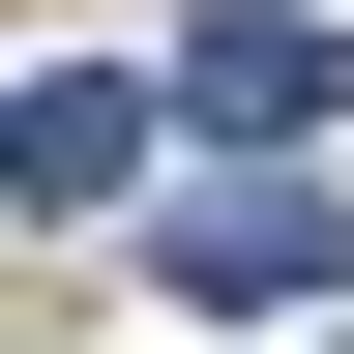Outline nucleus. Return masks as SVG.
<instances>
[{
    "mask_svg": "<svg viewBox=\"0 0 354 354\" xmlns=\"http://www.w3.org/2000/svg\"><path fill=\"white\" fill-rule=\"evenodd\" d=\"M325 88H354L325 0H177V118L207 148H325Z\"/></svg>",
    "mask_w": 354,
    "mask_h": 354,
    "instance_id": "f257e3e1",
    "label": "nucleus"
},
{
    "mask_svg": "<svg viewBox=\"0 0 354 354\" xmlns=\"http://www.w3.org/2000/svg\"><path fill=\"white\" fill-rule=\"evenodd\" d=\"M177 295H236V325H266V295H354V236H325V207H295V177H236V148H207V207H177Z\"/></svg>",
    "mask_w": 354,
    "mask_h": 354,
    "instance_id": "f03ea898",
    "label": "nucleus"
},
{
    "mask_svg": "<svg viewBox=\"0 0 354 354\" xmlns=\"http://www.w3.org/2000/svg\"><path fill=\"white\" fill-rule=\"evenodd\" d=\"M148 118H177V59H148V88H118V59H59V88H30V118H0V177H30V207H59V236H88V207L148 177Z\"/></svg>",
    "mask_w": 354,
    "mask_h": 354,
    "instance_id": "7ed1b4c3",
    "label": "nucleus"
}]
</instances>
